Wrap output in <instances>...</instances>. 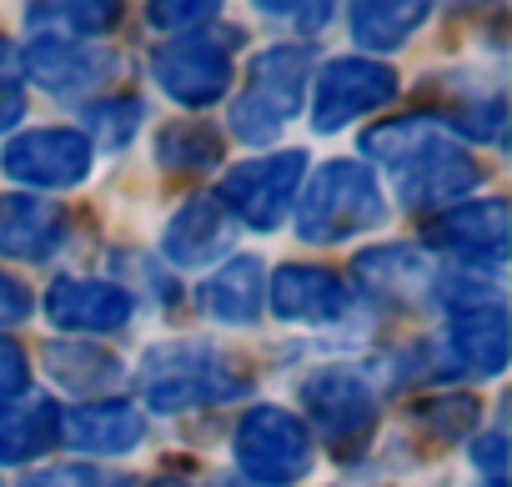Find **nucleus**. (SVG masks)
<instances>
[{
  "label": "nucleus",
  "instance_id": "obj_1",
  "mask_svg": "<svg viewBox=\"0 0 512 487\" xmlns=\"http://www.w3.org/2000/svg\"><path fill=\"white\" fill-rule=\"evenodd\" d=\"M312 81V51L307 46H272L251 61L246 86L231 96V136L246 146H272L282 126L302 111Z\"/></svg>",
  "mask_w": 512,
  "mask_h": 487
},
{
  "label": "nucleus",
  "instance_id": "obj_2",
  "mask_svg": "<svg viewBox=\"0 0 512 487\" xmlns=\"http://www.w3.org/2000/svg\"><path fill=\"white\" fill-rule=\"evenodd\" d=\"M302 186L307 191H302V206H297V231L307 241H322V247L347 241L357 231H372L387 216L382 186L362 161H327Z\"/></svg>",
  "mask_w": 512,
  "mask_h": 487
},
{
  "label": "nucleus",
  "instance_id": "obj_3",
  "mask_svg": "<svg viewBox=\"0 0 512 487\" xmlns=\"http://www.w3.org/2000/svg\"><path fill=\"white\" fill-rule=\"evenodd\" d=\"M136 382H141V397L156 412H186V407L226 402V397L246 392L241 377L206 342H161V347H151L136 367Z\"/></svg>",
  "mask_w": 512,
  "mask_h": 487
},
{
  "label": "nucleus",
  "instance_id": "obj_4",
  "mask_svg": "<svg viewBox=\"0 0 512 487\" xmlns=\"http://www.w3.org/2000/svg\"><path fill=\"white\" fill-rule=\"evenodd\" d=\"M236 467L262 482V487H287L307 477L312 467V432L302 417L287 407H251L236 427Z\"/></svg>",
  "mask_w": 512,
  "mask_h": 487
},
{
  "label": "nucleus",
  "instance_id": "obj_5",
  "mask_svg": "<svg viewBox=\"0 0 512 487\" xmlns=\"http://www.w3.org/2000/svg\"><path fill=\"white\" fill-rule=\"evenodd\" d=\"M231 46H236V36L226 41L216 26L186 31V36L166 41L161 51H151V76L171 101H181L191 111L216 106L231 86Z\"/></svg>",
  "mask_w": 512,
  "mask_h": 487
},
{
  "label": "nucleus",
  "instance_id": "obj_6",
  "mask_svg": "<svg viewBox=\"0 0 512 487\" xmlns=\"http://www.w3.org/2000/svg\"><path fill=\"white\" fill-rule=\"evenodd\" d=\"M302 181H307V156L302 151H272V156H251V161L231 166L216 201L226 206L231 221H241L251 231H272V226H282Z\"/></svg>",
  "mask_w": 512,
  "mask_h": 487
},
{
  "label": "nucleus",
  "instance_id": "obj_7",
  "mask_svg": "<svg viewBox=\"0 0 512 487\" xmlns=\"http://www.w3.org/2000/svg\"><path fill=\"white\" fill-rule=\"evenodd\" d=\"M302 407L307 422L332 442L337 457H352L367 447L372 427H377V392L362 372L352 367H322L302 382Z\"/></svg>",
  "mask_w": 512,
  "mask_h": 487
},
{
  "label": "nucleus",
  "instance_id": "obj_8",
  "mask_svg": "<svg viewBox=\"0 0 512 487\" xmlns=\"http://www.w3.org/2000/svg\"><path fill=\"white\" fill-rule=\"evenodd\" d=\"M397 96V71L367 56H342L327 61L312 91V126L317 131H342L352 116H367Z\"/></svg>",
  "mask_w": 512,
  "mask_h": 487
},
{
  "label": "nucleus",
  "instance_id": "obj_9",
  "mask_svg": "<svg viewBox=\"0 0 512 487\" xmlns=\"http://www.w3.org/2000/svg\"><path fill=\"white\" fill-rule=\"evenodd\" d=\"M11 181L21 186H41V191H61V186H76L86 181L91 171V141L71 126H36L26 136H16L0 156Z\"/></svg>",
  "mask_w": 512,
  "mask_h": 487
},
{
  "label": "nucleus",
  "instance_id": "obj_10",
  "mask_svg": "<svg viewBox=\"0 0 512 487\" xmlns=\"http://www.w3.org/2000/svg\"><path fill=\"white\" fill-rule=\"evenodd\" d=\"M262 307H272L287 322L322 327V322H337L352 312V292L327 267H277L267 292H262Z\"/></svg>",
  "mask_w": 512,
  "mask_h": 487
},
{
  "label": "nucleus",
  "instance_id": "obj_11",
  "mask_svg": "<svg viewBox=\"0 0 512 487\" xmlns=\"http://www.w3.org/2000/svg\"><path fill=\"white\" fill-rule=\"evenodd\" d=\"M21 71L36 81V86H46L51 96H86L91 86H101L111 71H116V61L106 56V51H91V46H81V41H71V36H36L31 41V51L21 56Z\"/></svg>",
  "mask_w": 512,
  "mask_h": 487
},
{
  "label": "nucleus",
  "instance_id": "obj_12",
  "mask_svg": "<svg viewBox=\"0 0 512 487\" xmlns=\"http://www.w3.org/2000/svg\"><path fill=\"white\" fill-rule=\"evenodd\" d=\"M432 241L447 247V252H457L477 272L497 267L502 252H507V201L487 196V201H467L457 211H442L432 221Z\"/></svg>",
  "mask_w": 512,
  "mask_h": 487
},
{
  "label": "nucleus",
  "instance_id": "obj_13",
  "mask_svg": "<svg viewBox=\"0 0 512 487\" xmlns=\"http://www.w3.org/2000/svg\"><path fill=\"white\" fill-rule=\"evenodd\" d=\"M231 241H236V221L226 216V206L216 196H196L171 216V226L161 236V252L176 267H216L231 257Z\"/></svg>",
  "mask_w": 512,
  "mask_h": 487
},
{
  "label": "nucleus",
  "instance_id": "obj_14",
  "mask_svg": "<svg viewBox=\"0 0 512 487\" xmlns=\"http://www.w3.org/2000/svg\"><path fill=\"white\" fill-rule=\"evenodd\" d=\"M131 307V292L91 277H61L46 292V317L66 332H121L131 322Z\"/></svg>",
  "mask_w": 512,
  "mask_h": 487
},
{
  "label": "nucleus",
  "instance_id": "obj_15",
  "mask_svg": "<svg viewBox=\"0 0 512 487\" xmlns=\"http://www.w3.org/2000/svg\"><path fill=\"white\" fill-rule=\"evenodd\" d=\"M352 272H357V282L377 302H392V307L427 302L432 297V282H437L427 252H417V247H372V252H362L352 262Z\"/></svg>",
  "mask_w": 512,
  "mask_h": 487
},
{
  "label": "nucleus",
  "instance_id": "obj_16",
  "mask_svg": "<svg viewBox=\"0 0 512 487\" xmlns=\"http://www.w3.org/2000/svg\"><path fill=\"white\" fill-rule=\"evenodd\" d=\"M502 367H507V312H502V302L452 312V322H447V372L497 377Z\"/></svg>",
  "mask_w": 512,
  "mask_h": 487
},
{
  "label": "nucleus",
  "instance_id": "obj_17",
  "mask_svg": "<svg viewBox=\"0 0 512 487\" xmlns=\"http://www.w3.org/2000/svg\"><path fill=\"white\" fill-rule=\"evenodd\" d=\"M66 241V211L41 196H0V257L46 262Z\"/></svg>",
  "mask_w": 512,
  "mask_h": 487
},
{
  "label": "nucleus",
  "instance_id": "obj_18",
  "mask_svg": "<svg viewBox=\"0 0 512 487\" xmlns=\"http://www.w3.org/2000/svg\"><path fill=\"white\" fill-rule=\"evenodd\" d=\"M61 437L81 452H101V457H121L146 437V422L131 402H86L76 412L61 417Z\"/></svg>",
  "mask_w": 512,
  "mask_h": 487
},
{
  "label": "nucleus",
  "instance_id": "obj_19",
  "mask_svg": "<svg viewBox=\"0 0 512 487\" xmlns=\"http://www.w3.org/2000/svg\"><path fill=\"white\" fill-rule=\"evenodd\" d=\"M477 161L462 151V146H432L422 161H412L407 171H397V186H402V201L407 206H442L462 191L477 186Z\"/></svg>",
  "mask_w": 512,
  "mask_h": 487
},
{
  "label": "nucleus",
  "instance_id": "obj_20",
  "mask_svg": "<svg viewBox=\"0 0 512 487\" xmlns=\"http://www.w3.org/2000/svg\"><path fill=\"white\" fill-rule=\"evenodd\" d=\"M262 292H267V272L256 257H226L216 277L201 282V307L206 317L226 322V327H251L262 317Z\"/></svg>",
  "mask_w": 512,
  "mask_h": 487
},
{
  "label": "nucleus",
  "instance_id": "obj_21",
  "mask_svg": "<svg viewBox=\"0 0 512 487\" xmlns=\"http://www.w3.org/2000/svg\"><path fill=\"white\" fill-rule=\"evenodd\" d=\"M61 437V412L51 402H0V462H31Z\"/></svg>",
  "mask_w": 512,
  "mask_h": 487
},
{
  "label": "nucleus",
  "instance_id": "obj_22",
  "mask_svg": "<svg viewBox=\"0 0 512 487\" xmlns=\"http://www.w3.org/2000/svg\"><path fill=\"white\" fill-rule=\"evenodd\" d=\"M362 146H367L372 161H382V166H392V171H407V166L422 161L432 146H442V131H437L432 116H397V121H387V126H372V131L362 136Z\"/></svg>",
  "mask_w": 512,
  "mask_h": 487
},
{
  "label": "nucleus",
  "instance_id": "obj_23",
  "mask_svg": "<svg viewBox=\"0 0 512 487\" xmlns=\"http://www.w3.org/2000/svg\"><path fill=\"white\" fill-rule=\"evenodd\" d=\"M46 372H51L61 387H71V392H101V387H116L121 362H116V352H106V347L51 342V347H46Z\"/></svg>",
  "mask_w": 512,
  "mask_h": 487
},
{
  "label": "nucleus",
  "instance_id": "obj_24",
  "mask_svg": "<svg viewBox=\"0 0 512 487\" xmlns=\"http://www.w3.org/2000/svg\"><path fill=\"white\" fill-rule=\"evenodd\" d=\"M347 21H352L347 31H352L357 46H367V51H392V46H402V41L427 21V6H417V0H402V6H352Z\"/></svg>",
  "mask_w": 512,
  "mask_h": 487
},
{
  "label": "nucleus",
  "instance_id": "obj_25",
  "mask_svg": "<svg viewBox=\"0 0 512 487\" xmlns=\"http://www.w3.org/2000/svg\"><path fill=\"white\" fill-rule=\"evenodd\" d=\"M156 161L171 171H206L221 161V136L196 121H176L156 136Z\"/></svg>",
  "mask_w": 512,
  "mask_h": 487
},
{
  "label": "nucleus",
  "instance_id": "obj_26",
  "mask_svg": "<svg viewBox=\"0 0 512 487\" xmlns=\"http://www.w3.org/2000/svg\"><path fill=\"white\" fill-rule=\"evenodd\" d=\"M86 126H91L96 146L121 151L141 126V101H131V96L126 101H96V106H86Z\"/></svg>",
  "mask_w": 512,
  "mask_h": 487
},
{
  "label": "nucleus",
  "instance_id": "obj_27",
  "mask_svg": "<svg viewBox=\"0 0 512 487\" xmlns=\"http://www.w3.org/2000/svg\"><path fill=\"white\" fill-rule=\"evenodd\" d=\"M116 6H31L26 11V21H36V26H46V21H61L71 36H101V31H111L116 26Z\"/></svg>",
  "mask_w": 512,
  "mask_h": 487
},
{
  "label": "nucleus",
  "instance_id": "obj_28",
  "mask_svg": "<svg viewBox=\"0 0 512 487\" xmlns=\"http://www.w3.org/2000/svg\"><path fill=\"white\" fill-rule=\"evenodd\" d=\"M417 417H422L427 427H437V437H462V432L477 422V397H472V392H442V397H432Z\"/></svg>",
  "mask_w": 512,
  "mask_h": 487
},
{
  "label": "nucleus",
  "instance_id": "obj_29",
  "mask_svg": "<svg viewBox=\"0 0 512 487\" xmlns=\"http://www.w3.org/2000/svg\"><path fill=\"white\" fill-rule=\"evenodd\" d=\"M21 51L11 41H0V131L21 121Z\"/></svg>",
  "mask_w": 512,
  "mask_h": 487
},
{
  "label": "nucleus",
  "instance_id": "obj_30",
  "mask_svg": "<svg viewBox=\"0 0 512 487\" xmlns=\"http://www.w3.org/2000/svg\"><path fill=\"white\" fill-rule=\"evenodd\" d=\"M502 116H507V106H502V96H492V101H477L472 111H457L452 126L462 136H472V141H497L502 136Z\"/></svg>",
  "mask_w": 512,
  "mask_h": 487
},
{
  "label": "nucleus",
  "instance_id": "obj_31",
  "mask_svg": "<svg viewBox=\"0 0 512 487\" xmlns=\"http://www.w3.org/2000/svg\"><path fill=\"white\" fill-rule=\"evenodd\" d=\"M31 387V362L16 342L0 337V402H16L21 392Z\"/></svg>",
  "mask_w": 512,
  "mask_h": 487
},
{
  "label": "nucleus",
  "instance_id": "obj_32",
  "mask_svg": "<svg viewBox=\"0 0 512 487\" xmlns=\"http://www.w3.org/2000/svg\"><path fill=\"white\" fill-rule=\"evenodd\" d=\"M146 21L151 26H161V31H201V21H216V6L211 0H201V6H151L146 11Z\"/></svg>",
  "mask_w": 512,
  "mask_h": 487
},
{
  "label": "nucleus",
  "instance_id": "obj_33",
  "mask_svg": "<svg viewBox=\"0 0 512 487\" xmlns=\"http://www.w3.org/2000/svg\"><path fill=\"white\" fill-rule=\"evenodd\" d=\"M26 317H31V292H26L16 277L0 272V327H16V322H26Z\"/></svg>",
  "mask_w": 512,
  "mask_h": 487
},
{
  "label": "nucleus",
  "instance_id": "obj_34",
  "mask_svg": "<svg viewBox=\"0 0 512 487\" xmlns=\"http://www.w3.org/2000/svg\"><path fill=\"white\" fill-rule=\"evenodd\" d=\"M21 487H96V472L91 467H46V472H31Z\"/></svg>",
  "mask_w": 512,
  "mask_h": 487
},
{
  "label": "nucleus",
  "instance_id": "obj_35",
  "mask_svg": "<svg viewBox=\"0 0 512 487\" xmlns=\"http://www.w3.org/2000/svg\"><path fill=\"white\" fill-rule=\"evenodd\" d=\"M472 462H477V467H482V472L497 482V477H502V432H487V437H477V442H472Z\"/></svg>",
  "mask_w": 512,
  "mask_h": 487
},
{
  "label": "nucleus",
  "instance_id": "obj_36",
  "mask_svg": "<svg viewBox=\"0 0 512 487\" xmlns=\"http://www.w3.org/2000/svg\"><path fill=\"white\" fill-rule=\"evenodd\" d=\"M151 487H191V482H176V477H161V482H151Z\"/></svg>",
  "mask_w": 512,
  "mask_h": 487
}]
</instances>
